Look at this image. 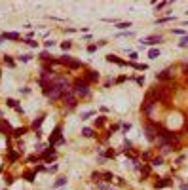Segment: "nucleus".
<instances>
[{"instance_id":"nucleus-9","label":"nucleus","mask_w":188,"mask_h":190,"mask_svg":"<svg viewBox=\"0 0 188 190\" xmlns=\"http://www.w3.org/2000/svg\"><path fill=\"white\" fill-rule=\"evenodd\" d=\"M0 133H14V129H12V126H10V122L8 120H4V118H2V120H0Z\"/></svg>"},{"instance_id":"nucleus-16","label":"nucleus","mask_w":188,"mask_h":190,"mask_svg":"<svg viewBox=\"0 0 188 190\" xmlns=\"http://www.w3.org/2000/svg\"><path fill=\"white\" fill-rule=\"evenodd\" d=\"M25 133H27V127H15V129H14V133H12V135H14L15 139H17V137L25 135Z\"/></svg>"},{"instance_id":"nucleus-48","label":"nucleus","mask_w":188,"mask_h":190,"mask_svg":"<svg viewBox=\"0 0 188 190\" xmlns=\"http://www.w3.org/2000/svg\"><path fill=\"white\" fill-rule=\"evenodd\" d=\"M15 112H17V114H23L25 110H23V107H21V105H17V107H15Z\"/></svg>"},{"instance_id":"nucleus-12","label":"nucleus","mask_w":188,"mask_h":190,"mask_svg":"<svg viewBox=\"0 0 188 190\" xmlns=\"http://www.w3.org/2000/svg\"><path fill=\"white\" fill-rule=\"evenodd\" d=\"M2 38H4V40H19V32H4V34H2Z\"/></svg>"},{"instance_id":"nucleus-55","label":"nucleus","mask_w":188,"mask_h":190,"mask_svg":"<svg viewBox=\"0 0 188 190\" xmlns=\"http://www.w3.org/2000/svg\"><path fill=\"white\" fill-rule=\"evenodd\" d=\"M0 120H2V112H0Z\"/></svg>"},{"instance_id":"nucleus-22","label":"nucleus","mask_w":188,"mask_h":190,"mask_svg":"<svg viewBox=\"0 0 188 190\" xmlns=\"http://www.w3.org/2000/svg\"><path fill=\"white\" fill-rule=\"evenodd\" d=\"M105 122H106L105 116H97L95 118V127H103V126H105Z\"/></svg>"},{"instance_id":"nucleus-38","label":"nucleus","mask_w":188,"mask_h":190,"mask_svg":"<svg viewBox=\"0 0 188 190\" xmlns=\"http://www.w3.org/2000/svg\"><path fill=\"white\" fill-rule=\"evenodd\" d=\"M44 46L50 50V48H55V42H53V40H46V42H44Z\"/></svg>"},{"instance_id":"nucleus-14","label":"nucleus","mask_w":188,"mask_h":190,"mask_svg":"<svg viewBox=\"0 0 188 190\" xmlns=\"http://www.w3.org/2000/svg\"><path fill=\"white\" fill-rule=\"evenodd\" d=\"M139 169H141V173H142V179H141V181H144V179L150 175V165H148V163H144V165H142V167H139Z\"/></svg>"},{"instance_id":"nucleus-13","label":"nucleus","mask_w":188,"mask_h":190,"mask_svg":"<svg viewBox=\"0 0 188 190\" xmlns=\"http://www.w3.org/2000/svg\"><path fill=\"white\" fill-rule=\"evenodd\" d=\"M67 67H69L70 70H78V68H82V63H80L78 59H70V63L67 65Z\"/></svg>"},{"instance_id":"nucleus-21","label":"nucleus","mask_w":188,"mask_h":190,"mask_svg":"<svg viewBox=\"0 0 188 190\" xmlns=\"http://www.w3.org/2000/svg\"><path fill=\"white\" fill-rule=\"evenodd\" d=\"M118 36L120 38H131V36H135V32L133 31H122V32H118Z\"/></svg>"},{"instance_id":"nucleus-37","label":"nucleus","mask_w":188,"mask_h":190,"mask_svg":"<svg viewBox=\"0 0 188 190\" xmlns=\"http://www.w3.org/2000/svg\"><path fill=\"white\" fill-rule=\"evenodd\" d=\"M40 59H44V61H50V53H48V51H42V53H40Z\"/></svg>"},{"instance_id":"nucleus-3","label":"nucleus","mask_w":188,"mask_h":190,"mask_svg":"<svg viewBox=\"0 0 188 190\" xmlns=\"http://www.w3.org/2000/svg\"><path fill=\"white\" fill-rule=\"evenodd\" d=\"M61 131H63V127H61V126H55L53 133L50 135V146H55V143H57V141L63 137V135H61Z\"/></svg>"},{"instance_id":"nucleus-45","label":"nucleus","mask_w":188,"mask_h":190,"mask_svg":"<svg viewBox=\"0 0 188 190\" xmlns=\"http://www.w3.org/2000/svg\"><path fill=\"white\" fill-rule=\"evenodd\" d=\"M173 32H175V34H181V36H184V34H186L183 29H173Z\"/></svg>"},{"instance_id":"nucleus-41","label":"nucleus","mask_w":188,"mask_h":190,"mask_svg":"<svg viewBox=\"0 0 188 190\" xmlns=\"http://www.w3.org/2000/svg\"><path fill=\"white\" fill-rule=\"evenodd\" d=\"M165 6H169V2H160V4H156V12L161 10V8H165Z\"/></svg>"},{"instance_id":"nucleus-50","label":"nucleus","mask_w":188,"mask_h":190,"mask_svg":"<svg viewBox=\"0 0 188 190\" xmlns=\"http://www.w3.org/2000/svg\"><path fill=\"white\" fill-rule=\"evenodd\" d=\"M55 145H59V146H61V145H65V137H61V139L57 141V143H55Z\"/></svg>"},{"instance_id":"nucleus-2","label":"nucleus","mask_w":188,"mask_h":190,"mask_svg":"<svg viewBox=\"0 0 188 190\" xmlns=\"http://www.w3.org/2000/svg\"><path fill=\"white\" fill-rule=\"evenodd\" d=\"M144 133H146V139L148 141H156V137H158V126H154V124H146V126H144Z\"/></svg>"},{"instance_id":"nucleus-18","label":"nucleus","mask_w":188,"mask_h":190,"mask_svg":"<svg viewBox=\"0 0 188 190\" xmlns=\"http://www.w3.org/2000/svg\"><path fill=\"white\" fill-rule=\"evenodd\" d=\"M82 135H84V137H89V139H91V137H95V131H93L91 127H84V129H82Z\"/></svg>"},{"instance_id":"nucleus-33","label":"nucleus","mask_w":188,"mask_h":190,"mask_svg":"<svg viewBox=\"0 0 188 190\" xmlns=\"http://www.w3.org/2000/svg\"><path fill=\"white\" fill-rule=\"evenodd\" d=\"M163 163V158L161 156H158V158H152V165H161Z\"/></svg>"},{"instance_id":"nucleus-51","label":"nucleus","mask_w":188,"mask_h":190,"mask_svg":"<svg viewBox=\"0 0 188 190\" xmlns=\"http://www.w3.org/2000/svg\"><path fill=\"white\" fill-rule=\"evenodd\" d=\"M65 32H76V29H72V27L67 29V27H65Z\"/></svg>"},{"instance_id":"nucleus-43","label":"nucleus","mask_w":188,"mask_h":190,"mask_svg":"<svg viewBox=\"0 0 188 190\" xmlns=\"http://www.w3.org/2000/svg\"><path fill=\"white\" fill-rule=\"evenodd\" d=\"M57 169H59V165L55 163V165H51V167H48V173H55V171H57Z\"/></svg>"},{"instance_id":"nucleus-1","label":"nucleus","mask_w":188,"mask_h":190,"mask_svg":"<svg viewBox=\"0 0 188 190\" xmlns=\"http://www.w3.org/2000/svg\"><path fill=\"white\" fill-rule=\"evenodd\" d=\"M72 91H74V95L87 97V95H89V84H87L84 78H78V80L72 82Z\"/></svg>"},{"instance_id":"nucleus-29","label":"nucleus","mask_w":188,"mask_h":190,"mask_svg":"<svg viewBox=\"0 0 188 190\" xmlns=\"http://www.w3.org/2000/svg\"><path fill=\"white\" fill-rule=\"evenodd\" d=\"M169 21H175V17H171V15H169V17H160V19H158L156 23H160V25H163V23H169Z\"/></svg>"},{"instance_id":"nucleus-32","label":"nucleus","mask_w":188,"mask_h":190,"mask_svg":"<svg viewBox=\"0 0 188 190\" xmlns=\"http://www.w3.org/2000/svg\"><path fill=\"white\" fill-rule=\"evenodd\" d=\"M61 48H63L65 51H67V50H70V48H72V42H70V40H67V42H61Z\"/></svg>"},{"instance_id":"nucleus-52","label":"nucleus","mask_w":188,"mask_h":190,"mask_svg":"<svg viewBox=\"0 0 188 190\" xmlns=\"http://www.w3.org/2000/svg\"><path fill=\"white\" fill-rule=\"evenodd\" d=\"M97 46H99V48H103V46H106V40H101V42H97Z\"/></svg>"},{"instance_id":"nucleus-10","label":"nucleus","mask_w":188,"mask_h":190,"mask_svg":"<svg viewBox=\"0 0 188 190\" xmlns=\"http://www.w3.org/2000/svg\"><path fill=\"white\" fill-rule=\"evenodd\" d=\"M171 182H173V179H169V177H163V179H160V181L154 182V188H165V186H169Z\"/></svg>"},{"instance_id":"nucleus-30","label":"nucleus","mask_w":188,"mask_h":190,"mask_svg":"<svg viewBox=\"0 0 188 190\" xmlns=\"http://www.w3.org/2000/svg\"><path fill=\"white\" fill-rule=\"evenodd\" d=\"M31 57H32L31 53H23L21 57H19V61H21V63H29V61H31Z\"/></svg>"},{"instance_id":"nucleus-27","label":"nucleus","mask_w":188,"mask_h":190,"mask_svg":"<svg viewBox=\"0 0 188 190\" xmlns=\"http://www.w3.org/2000/svg\"><path fill=\"white\" fill-rule=\"evenodd\" d=\"M103 179H105V181H108V182H112V179H114V175H112L110 171H103Z\"/></svg>"},{"instance_id":"nucleus-53","label":"nucleus","mask_w":188,"mask_h":190,"mask_svg":"<svg viewBox=\"0 0 188 190\" xmlns=\"http://www.w3.org/2000/svg\"><path fill=\"white\" fill-rule=\"evenodd\" d=\"M181 190H188V185H181Z\"/></svg>"},{"instance_id":"nucleus-19","label":"nucleus","mask_w":188,"mask_h":190,"mask_svg":"<svg viewBox=\"0 0 188 190\" xmlns=\"http://www.w3.org/2000/svg\"><path fill=\"white\" fill-rule=\"evenodd\" d=\"M101 179H103V173H99V171H93V173H91V181H93V182H97V185H99V182H101Z\"/></svg>"},{"instance_id":"nucleus-17","label":"nucleus","mask_w":188,"mask_h":190,"mask_svg":"<svg viewBox=\"0 0 188 190\" xmlns=\"http://www.w3.org/2000/svg\"><path fill=\"white\" fill-rule=\"evenodd\" d=\"M65 185H67V177H59V179L53 182V188H61V186H65Z\"/></svg>"},{"instance_id":"nucleus-36","label":"nucleus","mask_w":188,"mask_h":190,"mask_svg":"<svg viewBox=\"0 0 188 190\" xmlns=\"http://www.w3.org/2000/svg\"><path fill=\"white\" fill-rule=\"evenodd\" d=\"M139 55H137V51H129V61L131 63H135V59H137Z\"/></svg>"},{"instance_id":"nucleus-24","label":"nucleus","mask_w":188,"mask_h":190,"mask_svg":"<svg viewBox=\"0 0 188 190\" xmlns=\"http://www.w3.org/2000/svg\"><path fill=\"white\" fill-rule=\"evenodd\" d=\"M148 57H150V59H158V57H160V50H156V48H152V50L148 51Z\"/></svg>"},{"instance_id":"nucleus-35","label":"nucleus","mask_w":188,"mask_h":190,"mask_svg":"<svg viewBox=\"0 0 188 190\" xmlns=\"http://www.w3.org/2000/svg\"><path fill=\"white\" fill-rule=\"evenodd\" d=\"M97 50H99V46H97V44H91V46H87V51H89V53H95Z\"/></svg>"},{"instance_id":"nucleus-28","label":"nucleus","mask_w":188,"mask_h":190,"mask_svg":"<svg viewBox=\"0 0 188 190\" xmlns=\"http://www.w3.org/2000/svg\"><path fill=\"white\" fill-rule=\"evenodd\" d=\"M188 46V34H184L183 38H181V42H179V48H186Z\"/></svg>"},{"instance_id":"nucleus-54","label":"nucleus","mask_w":188,"mask_h":190,"mask_svg":"<svg viewBox=\"0 0 188 190\" xmlns=\"http://www.w3.org/2000/svg\"><path fill=\"white\" fill-rule=\"evenodd\" d=\"M184 72H186V74H188V65H184Z\"/></svg>"},{"instance_id":"nucleus-31","label":"nucleus","mask_w":188,"mask_h":190,"mask_svg":"<svg viewBox=\"0 0 188 190\" xmlns=\"http://www.w3.org/2000/svg\"><path fill=\"white\" fill-rule=\"evenodd\" d=\"M93 114H95V110H86V112H82V120H87V118H91Z\"/></svg>"},{"instance_id":"nucleus-56","label":"nucleus","mask_w":188,"mask_h":190,"mask_svg":"<svg viewBox=\"0 0 188 190\" xmlns=\"http://www.w3.org/2000/svg\"><path fill=\"white\" fill-rule=\"evenodd\" d=\"M6 190H8V188H6Z\"/></svg>"},{"instance_id":"nucleus-6","label":"nucleus","mask_w":188,"mask_h":190,"mask_svg":"<svg viewBox=\"0 0 188 190\" xmlns=\"http://www.w3.org/2000/svg\"><path fill=\"white\" fill-rule=\"evenodd\" d=\"M55 154H57V152H55L53 146H48V148L40 154V158H42V160H46V162H51V160L55 158Z\"/></svg>"},{"instance_id":"nucleus-20","label":"nucleus","mask_w":188,"mask_h":190,"mask_svg":"<svg viewBox=\"0 0 188 190\" xmlns=\"http://www.w3.org/2000/svg\"><path fill=\"white\" fill-rule=\"evenodd\" d=\"M23 177L27 179L29 182H34V177H36V173H34V171H25V173H23Z\"/></svg>"},{"instance_id":"nucleus-23","label":"nucleus","mask_w":188,"mask_h":190,"mask_svg":"<svg viewBox=\"0 0 188 190\" xmlns=\"http://www.w3.org/2000/svg\"><path fill=\"white\" fill-rule=\"evenodd\" d=\"M8 160H10V162H17V160H19V154L14 152V150H10V152H8Z\"/></svg>"},{"instance_id":"nucleus-44","label":"nucleus","mask_w":188,"mask_h":190,"mask_svg":"<svg viewBox=\"0 0 188 190\" xmlns=\"http://www.w3.org/2000/svg\"><path fill=\"white\" fill-rule=\"evenodd\" d=\"M25 42H27L31 48H38V42H34V40H25Z\"/></svg>"},{"instance_id":"nucleus-42","label":"nucleus","mask_w":188,"mask_h":190,"mask_svg":"<svg viewBox=\"0 0 188 190\" xmlns=\"http://www.w3.org/2000/svg\"><path fill=\"white\" fill-rule=\"evenodd\" d=\"M99 190H114V188H110V186H106V185H103V182H99Z\"/></svg>"},{"instance_id":"nucleus-8","label":"nucleus","mask_w":188,"mask_h":190,"mask_svg":"<svg viewBox=\"0 0 188 190\" xmlns=\"http://www.w3.org/2000/svg\"><path fill=\"white\" fill-rule=\"evenodd\" d=\"M158 80H169V78H173V70L171 68H163V70H160V72L156 74Z\"/></svg>"},{"instance_id":"nucleus-47","label":"nucleus","mask_w":188,"mask_h":190,"mask_svg":"<svg viewBox=\"0 0 188 190\" xmlns=\"http://www.w3.org/2000/svg\"><path fill=\"white\" fill-rule=\"evenodd\" d=\"M4 181H6V185H12V182H14V177H4Z\"/></svg>"},{"instance_id":"nucleus-15","label":"nucleus","mask_w":188,"mask_h":190,"mask_svg":"<svg viewBox=\"0 0 188 190\" xmlns=\"http://www.w3.org/2000/svg\"><path fill=\"white\" fill-rule=\"evenodd\" d=\"M133 23L131 21H120V23H116V29H120V31H125L127 27H131Z\"/></svg>"},{"instance_id":"nucleus-11","label":"nucleus","mask_w":188,"mask_h":190,"mask_svg":"<svg viewBox=\"0 0 188 190\" xmlns=\"http://www.w3.org/2000/svg\"><path fill=\"white\" fill-rule=\"evenodd\" d=\"M44 120H46V116H44V114H42V116H38L36 120H34V122H32V129H34V131H40V127H42V124H44Z\"/></svg>"},{"instance_id":"nucleus-26","label":"nucleus","mask_w":188,"mask_h":190,"mask_svg":"<svg viewBox=\"0 0 188 190\" xmlns=\"http://www.w3.org/2000/svg\"><path fill=\"white\" fill-rule=\"evenodd\" d=\"M6 105H8V107H10V109H15V107H17V101H15V99H12V97H10V99H6Z\"/></svg>"},{"instance_id":"nucleus-25","label":"nucleus","mask_w":188,"mask_h":190,"mask_svg":"<svg viewBox=\"0 0 188 190\" xmlns=\"http://www.w3.org/2000/svg\"><path fill=\"white\" fill-rule=\"evenodd\" d=\"M4 63L8 65V67H12V68L15 67V61H14V59H12V57H10V55H4Z\"/></svg>"},{"instance_id":"nucleus-7","label":"nucleus","mask_w":188,"mask_h":190,"mask_svg":"<svg viewBox=\"0 0 188 190\" xmlns=\"http://www.w3.org/2000/svg\"><path fill=\"white\" fill-rule=\"evenodd\" d=\"M99 78H101V76H99V72H97V70H87V72L84 74V80H86L87 84H93V82H97Z\"/></svg>"},{"instance_id":"nucleus-5","label":"nucleus","mask_w":188,"mask_h":190,"mask_svg":"<svg viewBox=\"0 0 188 190\" xmlns=\"http://www.w3.org/2000/svg\"><path fill=\"white\" fill-rule=\"evenodd\" d=\"M105 59L108 63H116V65H120V67H127V63H129V61H124V59H120L118 55H114V53H108Z\"/></svg>"},{"instance_id":"nucleus-46","label":"nucleus","mask_w":188,"mask_h":190,"mask_svg":"<svg viewBox=\"0 0 188 190\" xmlns=\"http://www.w3.org/2000/svg\"><path fill=\"white\" fill-rule=\"evenodd\" d=\"M112 82H116V80H112V78H108V80H105V87H110V86H112Z\"/></svg>"},{"instance_id":"nucleus-40","label":"nucleus","mask_w":188,"mask_h":190,"mask_svg":"<svg viewBox=\"0 0 188 190\" xmlns=\"http://www.w3.org/2000/svg\"><path fill=\"white\" fill-rule=\"evenodd\" d=\"M135 82H137L139 86H142L144 84V76H135Z\"/></svg>"},{"instance_id":"nucleus-49","label":"nucleus","mask_w":188,"mask_h":190,"mask_svg":"<svg viewBox=\"0 0 188 190\" xmlns=\"http://www.w3.org/2000/svg\"><path fill=\"white\" fill-rule=\"evenodd\" d=\"M122 129H124V131H127V129H131V124H122Z\"/></svg>"},{"instance_id":"nucleus-39","label":"nucleus","mask_w":188,"mask_h":190,"mask_svg":"<svg viewBox=\"0 0 188 190\" xmlns=\"http://www.w3.org/2000/svg\"><path fill=\"white\" fill-rule=\"evenodd\" d=\"M125 80H127V76H124V74H122V76H118V78H116V84H124Z\"/></svg>"},{"instance_id":"nucleus-4","label":"nucleus","mask_w":188,"mask_h":190,"mask_svg":"<svg viewBox=\"0 0 188 190\" xmlns=\"http://www.w3.org/2000/svg\"><path fill=\"white\" fill-rule=\"evenodd\" d=\"M161 40H163V36H158V34H154V36H146V38H142L141 44H144V46H156V44H160Z\"/></svg>"},{"instance_id":"nucleus-34","label":"nucleus","mask_w":188,"mask_h":190,"mask_svg":"<svg viewBox=\"0 0 188 190\" xmlns=\"http://www.w3.org/2000/svg\"><path fill=\"white\" fill-rule=\"evenodd\" d=\"M101 156H105V158H114L116 152H114V150H106V152H103Z\"/></svg>"}]
</instances>
